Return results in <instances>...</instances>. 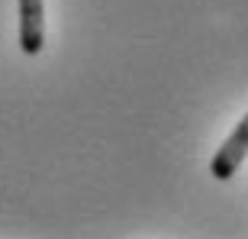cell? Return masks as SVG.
I'll use <instances>...</instances> for the list:
<instances>
[{
    "instance_id": "obj_1",
    "label": "cell",
    "mask_w": 248,
    "mask_h": 239,
    "mask_svg": "<svg viewBox=\"0 0 248 239\" xmlns=\"http://www.w3.org/2000/svg\"><path fill=\"white\" fill-rule=\"evenodd\" d=\"M245 158H248V113L239 120V126L229 133V139L216 149V155H213V162H210V175L216 178V181H229L242 168Z\"/></svg>"
},
{
    "instance_id": "obj_2",
    "label": "cell",
    "mask_w": 248,
    "mask_h": 239,
    "mask_svg": "<svg viewBox=\"0 0 248 239\" xmlns=\"http://www.w3.org/2000/svg\"><path fill=\"white\" fill-rule=\"evenodd\" d=\"M46 46V3L19 0V49L23 55H39Z\"/></svg>"
}]
</instances>
